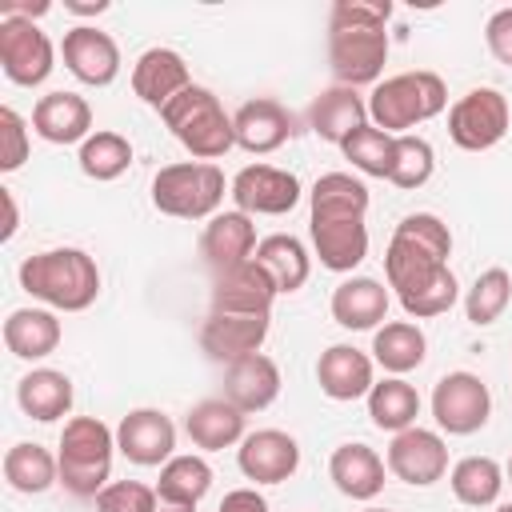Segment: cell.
I'll return each mask as SVG.
<instances>
[{"mask_svg":"<svg viewBox=\"0 0 512 512\" xmlns=\"http://www.w3.org/2000/svg\"><path fill=\"white\" fill-rule=\"evenodd\" d=\"M256 224L252 216H244L240 208L232 212H216L208 224H204V236H200V252H204V264L220 276L236 264H248L256 256Z\"/></svg>","mask_w":512,"mask_h":512,"instance_id":"19","label":"cell"},{"mask_svg":"<svg viewBox=\"0 0 512 512\" xmlns=\"http://www.w3.org/2000/svg\"><path fill=\"white\" fill-rule=\"evenodd\" d=\"M276 284V292H300L308 284V272H312V256L308 248L288 236V232H272L256 244V256H252Z\"/></svg>","mask_w":512,"mask_h":512,"instance_id":"30","label":"cell"},{"mask_svg":"<svg viewBox=\"0 0 512 512\" xmlns=\"http://www.w3.org/2000/svg\"><path fill=\"white\" fill-rule=\"evenodd\" d=\"M76 160H80V172L88 180H116L132 164V144H128V136L100 128V132H92L80 144V156Z\"/></svg>","mask_w":512,"mask_h":512,"instance_id":"38","label":"cell"},{"mask_svg":"<svg viewBox=\"0 0 512 512\" xmlns=\"http://www.w3.org/2000/svg\"><path fill=\"white\" fill-rule=\"evenodd\" d=\"M448 256H452V232L440 216L412 212L396 224L384 252V276L412 320L444 316L456 304L460 288L448 268Z\"/></svg>","mask_w":512,"mask_h":512,"instance_id":"1","label":"cell"},{"mask_svg":"<svg viewBox=\"0 0 512 512\" xmlns=\"http://www.w3.org/2000/svg\"><path fill=\"white\" fill-rule=\"evenodd\" d=\"M424 352H428V340H424L420 324H412V320H388L372 336V356L392 376H404V372L420 368L424 364Z\"/></svg>","mask_w":512,"mask_h":512,"instance_id":"33","label":"cell"},{"mask_svg":"<svg viewBox=\"0 0 512 512\" xmlns=\"http://www.w3.org/2000/svg\"><path fill=\"white\" fill-rule=\"evenodd\" d=\"M156 512H196V508H184V504H160Z\"/></svg>","mask_w":512,"mask_h":512,"instance_id":"49","label":"cell"},{"mask_svg":"<svg viewBox=\"0 0 512 512\" xmlns=\"http://www.w3.org/2000/svg\"><path fill=\"white\" fill-rule=\"evenodd\" d=\"M152 204L176 220H212L224 204V172L208 160L168 164L152 176Z\"/></svg>","mask_w":512,"mask_h":512,"instance_id":"6","label":"cell"},{"mask_svg":"<svg viewBox=\"0 0 512 512\" xmlns=\"http://www.w3.org/2000/svg\"><path fill=\"white\" fill-rule=\"evenodd\" d=\"M60 56H64V68L80 80V84H92V88H104L120 76V48L108 32L92 28V24H76L64 32L60 40Z\"/></svg>","mask_w":512,"mask_h":512,"instance_id":"13","label":"cell"},{"mask_svg":"<svg viewBox=\"0 0 512 512\" xmlns=\"http://www.w3.org/2000/svg\"><path fill=\"white\" fill-rule=\"evenodd\" d=\"M504 476H508V484H512V460H508V468H504Z\"/></svg>","mask_w":512,"mask_h":512,"instance_id":"51","label":"cell"},{"mask_svg":"<svg viewBox=\"0 0 512 512\" xmlns=\"http://www.w3.org/2000/svg\"><path fill=\"white\" fill-rule=\"evenodd\" d=\"M332 484L352 500H372L384 488V460L368 444H340L328 460Z\"/></svg>","mask_w":512,"mask_h":512,"instance_id":"28","label":"cell"},{"mask_svg":"<svg viewBox=\"0 0 512 512\" xmlns=\"http://www.w3.org/2000/svg\"><path fill=\"white\" fill-rule=\"evenodd\" d=\"M272 328V316H228V312H208L204 328H200V348L220 360V364H236L252 352L264 348Z\"/></svg>","mask_w":512,"mask_h":512,"instance_id":"18","label":"cell"},{"mask_svg":"<svg viewBox=\"0 0 512 512\" xmlns=\"http://www.w3.org/2000/svg\"><path fill=\"white\" fill-rule=\"evenodd\" d=\"M388 16V0H336L328 12V28H384Z\"/></svg>","mask_w":512,"mask_h":512,"instance_id":"43","label":"cell"},{"mask_svg":"<svg viewBox=\"0 0 512 512\" xmlns=\"http://www.w3.org/2000/svg\"><path fill=\"white\" fill-rule=\"evenodd\" d=\"M156 508H160L156 488H148L140 480H112L96 496V512H156Z\"/></svg>","mask_w":512,"mask_h":512,"instance_id":"42","label":"cell"},{"mask_svg":"<svg viewBox=\"0 0 512 512\" xmlns=\"http://www.w3.org/2000/svg\"><path fill=\"white\" fill-rule=\"evenodd\" d=\"M276 284L272 276L248 260L236 264L228 272L216 276L212 284V312H228V316H272V300H276Z\"/></svg>","mask_w":512,"mask_h":512,"instance_id":"15","label":"cell"},{"mask_svg":"<svg viewBox=\"0 0 512 512\" xmlns=\"http://www.w3.org/2000/svg\"><path fill=\"white\" fill-rule=\"evenodd\" d=\"M392 144H396V136H388V132L376 128V124H364V128H356L340 148H344V160H352V168H360L364 176H384V180H388Z\"/></svg>","mask_w":512,"mask_h":512,"instance_id":"41","label":"cell"},{"mask_svg":"<svg viewBox=\"0 0 512 512\" xmlns=\"http://www.w3.org/2000/svg\"><path fill=\"white\" fill-rule=\"evenodd\" d=\"M432 168H436V152H432V144L424 136H412V132L396 136V144H392V168H388V180L396 188L412 192V188L428 184Z\"/></svg>","mask_w":512,"mask_h":512,"instance_id":"40","label":"cell"},{"mask_svg":"<svg viewBox=\"0 0 512 512\" xmlns=\"http://www.w3.org/2000/svg\"><path fill=\"white\" fill-rule=\"evenodd\" d=\"M4 480H8V488L24 492V496H40L60 480V464L44 444L20 440L4 452Z\"/></svg>","mask_w":512,"mask_h":512,"instance_id":"34","label":"cell"},{"mask_svg":"<svg viewBox=\"0 0 512 512\" xmlns=\"http://www.w3.org/2000/svg\"><path fill=\"white\" fill-rule=\"evenodd\" d=\"M52 60H56V48L32 20H16V16L0 20V68L12 84L20 88L44 84L52 76Z\"/></svg>","mask_w":512,"mask_h":512,"instance_id":"10","label":"cell"},{"mask_svg":"<svg viewBox=\"0 0 512 512\" xmlns=\"http://www.w3.org/2000/svg\"><path fill=\"white\" fill-rule=\"evenodd\" d=\"M4 344L20 360H44L60 344V320L48 308H16L4 320Z\"/></svg>","mask_w":512,"mask_h":512,"instance_id":"31","label":"cell"},{"mask_svg":"<svg viewBox=\"0 0 512 512\" xmlns=\"http://www.w3.org/2000/svg\"><path fill=\"white\" fill-rule=\"evenodd\" d=\"M228 196L244 216H284L300 200V180L276 164H248L232 176Z\"/></svg>","mask_w":512,"mask_h":512,"instance_id":"11","label":"cell"},{"mask_svg":"<svg viewBox=\"0 0 512 512\" xmlns=\"http://www.w3.org/2000/svg\"><path fill=\"white\" fill-rule=\"evenodd\" d=\"M0 200H4V228H0V240H12L16 236V200H12V192L8 188H0Z\"/></svg>","mask_w":512,"mask_h":512,"instance_id":"47","label":"cell"},{"mask_svg":"<svg viewBox=\"0 0 512 512\" xmlns=\"http://www.w3.org/2000/svg\"><path fill=\"white\" fill-rule=\"evenodd\" d=\"M508 300H512V276L504 268H488V272H480L472 280V288L464 296V316L476 328H484V324H492V320L504 316Z\"/></svg>","mask_w":512,"mask_h":512,"instance_id":"39","label":"cell"},{"mask_svg":"<svg viewBox=\"0 0 512 512\" xmlns=\"http://www.w3.org/2000/svg\"><path fill=\"white\" fill-rule=\"evenodd\" d=\"M496 512H512V504H496Z\"/></svg>","mask_w":512,"mask_h":512,"instance_id":"50","label":"cell"},{"mask_svg":"<svg viewBox=\"0 0 512 512\" xmlns=\"http://www.w3.org/2000/svg\"><path fill=\"white\" fill-rule=\"evenodd\" d=\"M512 108L496 88H472L448 108V136L464 152H488L508 136Z\"/></svg>","mask_w":512,"mask_h":512,"instance_id":"7","label":"cell"},{"mask_svg":"<svg viewBox=\"0 0 512 512\" xmlns=\"http://www.w3.org/2000/svg\"><path fill=\"white\" fill-rule=\"evenodd\" d=\"M276 396H280V368H276L272 356L252 352V356L228 364V372H224V400L236 404L244 416L248 412H264Z\"/></svg>","mask_w":512,"mask_h":512,"instance_id":"22","label":"cell"},{"mask_svg":"<svg viewBox=\"0 0 512 512\" xmlns=\"http://www.w3.org/2000/svg\"><path fill=\"white\" fill-rule=\"evenodd\" d=\"M452 496L468 508H488L500 500V488H504V468L492 460V456H464L452 464Z\"/></svg>","mask_w":512,"mask_h":512,"instance_id":"37","label":"cell"},{"mask_svg":"<svg viewBox=\"0 0 512 512\" xmlns=\"http://www.w3.org/2000/svg\"><path fill=\"white\" fill-rule=\"evenodd\" d=\"M16 404L24 416L52 424V420L68 416V408H72V380L56 368H32L16 384Z\"/></svg>","mask_w":512,"mask_h":512,"instance_id":"29","label":"cell"},{"mask_svg":"<svg viewBox=\"0 0 512 512\" xmlns=\"http://www.w3.org/2000/svg\"><path fill=\"white\" fill-rule=\"evenodd\" d=\"M312 248L328 272H352L368 256V228L364 220H312Z\"/></svg>","mask_w":512,"mask_h":512,"instance_id":"25","label":"cell"},{"mask_svg":"<svg viewBox=\"0 0 512 512\" xmlns=\"http://www.w3.org/2000/svg\"><path fill=\"white\" fill-rule=\"evenodd\" d=\"M216 512H268V500L256 488H232Z\"/></svg>","mask_w":512,"mask_h":512,"instance_id":"46","label":"cell"},{"mask_svg":"<svg viewBox=\"0 0 512 512\" xmlns=\"http://www.w3.org/2000/svg\"><path fill=\"white\" fill-rule=\"evenodd\" d=\"M232 132H236V144L244 152L264 156V152H276L280 144H288L296 136V120L280 100L260 96V100H248V104L236 108Z\"/></svg>","mask_w":512,"mask_h":512,"instance_id":"17","label":"cell"},{"mask_svg":"<svg viewBox=\"0 0 512 512\" xmlns=\"http://www.w3.org/2000/svg\"><path fill=\"white\" fill-rule=\"evenodd\" d=\"M364 124H368V100L356 88H344V84L324 88L308 108V128L328 144H344Z\"/></svg>","mask_w":512,"mask_h":512,"instance_id":"24","label":"cell"},{"mask_svg":"<svg viewBox=\"0 0 512 512\" xmlns=\"http://www.w3.org/2000/svg\"><path fill=\"white\" fill-rule=\"evenodd\" d=\"M160 120L168 124V132L196 156V160H216L236 144L232 132V116L220 108L216 92L204 84H188L180 96H172L160 108Z\"/></svg>","mask_w":512,"mask_h":512,"instance_id":"5","label":"cell"},{"mask_svg":"<svg viewBox=\"0 0 512 512\" xmlns=\"http://www.w3.org/2000/svg\"><path fill=\"white\" fill-rule=\"evenodd\" d=\"M388 472L412 488H428L448 472V444L432 428H404L388 444Z\"/></svg>","mask_w":512,"mask_h":512,"instance_id":"12","label":"cell"},{"mask_svg":"<svg viewBox=\"0 0 512 512\" xmlns=\"http://www.w3.org/2000/svg\"><path fill=\"white\" fill-rule=\"evenodd\" d=\"M32 128L48 144H84L92 136V108L76 92H48L32 108Z\"/></svg>","mask_w":512,"mask_h":512,"instance_id":"21","label":"cell"},{"mask_svg":"<svg viewBox=\"0 0 512 512\" xmlns=\"http://www.w3.org/2000/svg\"><path fill=\"white\" fill-rule=\"evenodd\" d=\"M484 40H488V52L512 68V8H500L488 16L484 24Z\"/></svg>","mask_w":512,"mask_h":512,"instance_id":"45","label":"cell"},{"mask_svg":"<svg viewBox=\"0 0 512 512\" xmlns=\"http://www.w3.org/2000/svg\"><path fill=\"white\" fill-rule=\"evenodd\" d=\"M388 316V288L372 276H348L332 292V320L348 332L376 328Z\"/></svg>","mask_w":512,"mask_h":512,"instance_id":"26","label":"cell"},{"mask_svg":"<svg viewBox=\"0 0 512 512\" xmlns=\"http://www.w3.org/2000/svg\"><path fill=\"white\" fill-rule=\"evenodd\" d=\"M368 416H372V424L380 428V432H404V428H412L416 424V416H420V396H416V388L408 384V380H400V376H384L380 384H372V392H368Z\"/></svg>","mask_w":512,"mask_h":512,"instance_id":"35","label":"cell"},{"mask_svg":"<svg viewBox=\"0 0 512 512\" xmlns=\"http://www.w3.org/2000/svg\"><path fill=\"white\" fill-rule=\"evenodd\" d=\"M64 8L76 16H100V12H108V0H64Z\"/></svg>","mask_w":512,"mask_h":512,"instance_id":"48","label":"cell"},{"mask_svg":"<svg viewBox=\"0 0 512 512\" xmlns=\"http://www.w3.org/2000/svg\"><path fill=\"white\" fill-rule=\"evenodd\" d=\"M188 84H192L188 64H184V56L172 52V48H148V52H140L136 64H132V92H136L148 108H156V112H160L172 96H180Z\"/></svg>","mask_w":512,"mask_h":512,"instance_id":"20","label":"cell"},{"mask_svg":"<svg viewBox=\"0 0 512 512\" xmlns=\"http://www.w3.org/2000/svg\"><path fill=\"white\" fill-rule=\"evenodd\" d=\"M444 104H448L444 80L428 68H416V72H396V76L380 80L368 96V116L388 136H404L412 124L440 116Z\"/></svg>","mask_w":512,"mask_h":512,"instance_id":"3","label":"cell"},{"mask_svg":"<svg viewBox=\"0 0 512 512\" xmlns=\"http://www.w3.org/2000/svg\"><path fill=\"white\" fill-rule=\"evenodd\" d=\"M364 512H388V508H364Z\"/></svg>","mask_w":512,"mask_h":512,"instance_id":"52","label":"cell"},{"mask_svg":"<svg viewBox=\"0 0 512 512\" xmlns=\"http://www.w3.org/2000/svg\"><path fill=\"white\" fill-rule=\"evenodd\" d=\"M116 448L140 468H164L176 448V428L160 408H132L116 428Z\"/></svg>","mask_w":512,"mask_h":512,"instance_id":"14","label":"cell"},{"mask_svg":"<svg viewBox=\"0 0 512 512\" xmlns=\"http://www.w3.org/2000/svg\"><path fill=\"white\" fill-rule=\"evenodd\" d=\"M316 380L328 400H360L372 392V360L352 344H332L316 360Z\"/></svg>","mask_w":512,"mask_h":512,"instance_id":"23","label":"cell"},{"mask_svg":"<svg viewBox=\"0 0 512 512\" xmlns=\"http://www.w3.org/2000/svg\"><path fill=\"white\" fill-rule=\"evenodd\" d=\"M308 208L312 220H364L368 188L348 172H324L308 192Z\"/></svg>","mask_w":512,"mask_h":512,"instance_id":"32","label":"cell"},{"mask_svg":"<svg viewBox=\"0 0 512 512\" xmlns=\"http://www.w3.org/2000/svg\"><path fill=\"white\" fill-rule=\"evenodd\" d=\"M20 288L48 308L84 312L100 296V268L80 248H48L20 264Z\"/></svg>","mask_w":512,"mask_h":512,"instance_id":"2","label":"cell"},{"mask_svg":"<svg viewBox=\"0 0 512 512\" xmlns=\"http://www.w3.org/2000/svg\"><path fill=\"white\" fill-rule=\"evenodd\" d=\"M112 452L116 432L96 416H72L60 432V484L72 496H100L112 476Z\"/></svg>","mask_w":512,"mask_h":512,"instance_id":"4","label":"cell"},{"mask_svg":"<svg viewBox=\"0 0 512 512\" xmlns=\"http://www.w3.org/2000/svg\"><path fill=\"white\" fill-rule=\"evenodd\" d=\"M492 396L476 372H448L432 388V416L448 436H472L488 424Z\"/></svg>","mask_w":512,"mask_h":512,"instance_id":"9","label":"cell"},{"mask_svg":"<svg viewBox=\"0 0 512 512\" xmlns=\"http://www.w3.org/2000/svg\"><path fill=\"white\" fill-rule=\"evenodd\" d=\"M28 160V128L16 108H0V172H16Z\"/></svg>","mask_w":512,"mask_h":512,"instance_id":"44","label":"cell"},{"mask_svg":"<svg viewBox=\"0 0 512 512\" xmlns=\"http://www.w3.org/2000/svg\"><path fill=\"white\" fill-rule=\"evenodd\" d=\"M208 488H212V468L204 456H172L156 480L160 504H184V508H196L208 496Z\"/></svg>","mask_w":512,"mask_h":512,"instance_id":"36","label":"cell"},{"mask_svg":"<svg viewBox=\"0 0 512 512\" xmlns=\"http://www.w3.org/2000/svg\"><path fill=\"white\" fill-rule=\"evenodd\" d=\"M384 60H388L384 28H328V64L336 84L344 88L380 84Z\"/></svg>","mask_w":512,"mask_h":512,"instance_id":"8","label":"cell"},{"mask_svg":"<svg viewBox=\"0 0 512 512\" xmlns=\"http://www.w3.org/2000/svg\"><path fill=\"white\" fill-rule=\"evenodd\" d=\"M236 464L256 484H284L300 468V444L280 428H260L240 440Z\"/></svg>","mask_w":512,"mask_h":512,"instance_id":"16","label":"cell"},{"mask_svg":"<svg viewBox=\"0 0 512 512\" xmlns=\"http://www.w3.org/2000/svg\"><path fill=\"white\" fill-rule=\"evenodd\" d=\"M184 432L196 448L204 452H220V448H232L244 440V412L236 404H228L224 396L216 400H200L188 408L184 416Z\"/></svg>","mask_w":512,"mask_h":512,"instance_id":"27","label":"cell"}]
</instances>
